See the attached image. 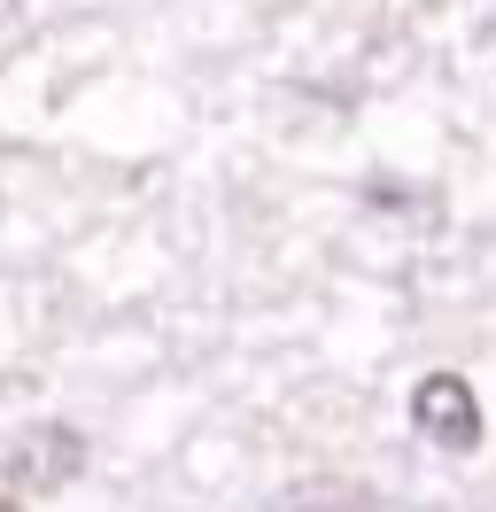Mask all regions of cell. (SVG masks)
Segmentation results:
<instances>
[{"label": "cell", "instance_id": "cell-1", "mask_svg": "<svg viewBox=\"0 0 496 512\" xmlns=\"http://www.w3.org/2000/svg\"><path fill=\"white\" fill-rule=\"evenodd\" d=\"M78 466H86V435L62 427V419L24 427L16 443L0 450V474L16 481V489H31V497H47V489H62V481H78Z\"/></svg>", "mask_w": 496, "mask_h": 512}, {"label": "cell", "instance_id": "cell-3", "mask_svg": "<svg viewBox=\"0 0 496 512\" xmlns=\"http://www.w3.org/2000/svg\"><path fill=\"white\" fill-rule=\"evenodd\" d=\"M295 512H357V505H334V497H318V505H295Z\"/></svg>", "mask_w": 496, "mask_h": 512}, {"label": "cell", "instance_id": "cell-4", "mask_svg": "<svg viewBox=\"0 0 496 512\" xmlns=\"http://www.w3.org/2000/svg\"><path fill=\"white\" fill-rule=\"evenodd\" d=\"M0 512H16V505H8V497H0Z\"/></svg>", "mask_w": 496, "mask_h": 512}, {"label": "cell", "instance_id": "cell-2", "mask_svg": "<svg viewBox=\"0 0 496 512\" xmlns=\"http://www.w3.org/2000/svg\"><path fill=\"white\" fill-rule=\"evenodd\" d=\"M411 427H419L434 450L465 458V450H481V396H473L458 373H427V381L411 388Z\"/></svg>", "mask_w": 496, "mask_h": 512}]
</instances>
